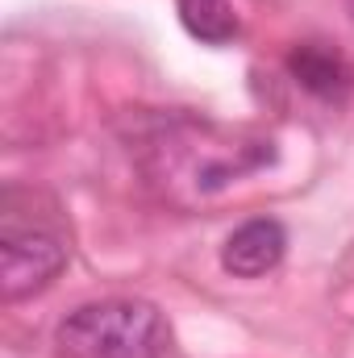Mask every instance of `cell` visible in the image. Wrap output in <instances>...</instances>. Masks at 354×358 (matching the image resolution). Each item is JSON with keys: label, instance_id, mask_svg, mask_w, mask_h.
<instances>
[{"label": "cell", "instance_id": "6da1fadb", "mask_svg": "<svg viewBox=\"0 0 354 358\" xmlns=\"http://www.w3.org/2000/svg\"><path fill=\"white\" fill-rule=\"evenodd\" d=\"M55 346L67 358H163L167 321L150 300H92L59 321Z\"/></svg>", "mask_w": 354, "mask_h": 358}, {"label": "cell", "instance_id": "7a4b0ae2", "mask_svg": "<svg viewBox=\"0 0 354 358\" xmlns=\"http://www.w3.org/2000/svg\"><path fill=\"white\" fill-rule=\"evenodd\" d=\"M67 267V246L42 225H17L4 217L0 229V296L8 304L46 292Z\"/></svg>", "mask_w": 354, "mask_h": 358}, {"label": "cell", "instance_id": "3957f363", "mask_svg": "<svg viewBox=\"0 0 354 358\" xmlns=\"http://www.w3.org/2000/svg\"><path fill=\"white\" fill-rule=\"evenodd\" d=\"M288 76L296 88H304L309 96L325 100V104H342L354 92V67L351 59L330 46V42H296L283 59Z\"/></svg>", "mask_w": 354, "mask_h": 358}, {"label": "cell", "instance_id": "277c9868", "mask_svg": "<svg viewBox=\"0 0 354 358\" xmlns=\"http://www.w3.org/2000/svg\"><path fill=\"white\" fill-rule=\"evenodd\" d=\"M283 255H288V229L275 217H250L225 238L221 267L238 279H259V275L279 267Z\"/></svg>", "mask_w": 354, "mask_h": 358}, {"label": "cell", "instance_id": "5b68a950", "mask_svg": "<svg viewBox=\"0 0 354 358\" xmlns=\"http://www.w3.org/2000/svg\"><path fill=\"white\" fill-rule=\"evenodd\" d=\"M183 29L204 46H229L242 34V21L229 0H176Z\"/></svg>", "mask_w": 354, "mask_h": 358}]
</instances>
